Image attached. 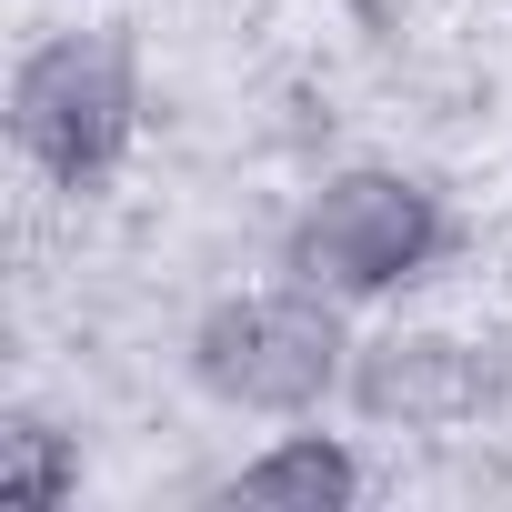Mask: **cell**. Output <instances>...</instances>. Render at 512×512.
I'll use <instances>...</instances> for the list:
<instances>
[{"mask_svg": "<svg viewBox=\"0 0 512 512\" xmlns=\"http://www.w3.org/2000/svg\"><path fill=\"white\" fill-rule=\"evenodd\" d=\"M81 492V442L41 412H11L0 422V502H21V512H61Z\"/></svg>", "mask_w": 512, "mask_h": 512, "instance_id": "obj_6", "label": "cell"}, {"mask_svg": "<svg viewBox=\"0 0 512 512\" xmlns=\"http://www.w3.org/2000/svg\"><path fill=\"white\" fill-rule=\"evenodd\" d=\"M442 251H452L442 191L412 181V171H392V161H352V171H332V181L292 211L282 272L312 282V292H332V302H382V292L422 282Z\"/></svg>", "mask_w": 512, "mask_h": 512, "instance_id": "obj_1", "label": "cell"}, {"mask_svg": "<svg viewBox=\"0 0 512 512\" xmlns=\"http://www.w3.org/2000/svg\"><path fill=\"white\" fill-rule=\"evenodd\" d=\"M342 392L382 432H462V422H482L512 392V352L472 342V332H372L352 352Z\"/></svg>", "mask_w": 512, "mask_h": 512, "instance_id": "obj_4", "label": "cell"}, {"mask_svg": "<svg viewBox=\"0 0 512 512\" xmlns=\"http://www.w3.org/2000/svg\"><path fill=\"white\" fill-rule=\"evenodd\" d=\"M11 141L41 181L101 191L141 141V71L121 31H61L11 71Z\"/></svg>", "mask_w": 512, "mask_h": 512, "instance_id": "obj_3", "label": "cell"}, {"mask_svg": "<svg viewBox=\"0 0 512 512\" xmlns=\"http://www.w3.org/2000/svg\"><path fill=\"white\" fill-rule=\"evenodd\" d=\"M221 502H251V512H352L362 502V452L332 442V432H282L272 452H251Z\"/></svg>", "mask_w": 512, "mask_h": 512, "instance_id": "obj_5", "label": "cell"}, {"mask_svg": "<svg viewBox=\"0 0 512 512\" xmlns=\"http://www.w3.org/2000/svg\"><path fill=\"white\" fill-rule=\"evenodd\" d=\"M352 332H342V302L312 292V282H282V292H231L201 312L191 332V372L211 402L231 412H272V422H302L322 412L342 382H352Z\"/></svg>", "mask_w": 512, "mask_h": 512, "instance_id": "obj_2", "label": "cell"}]
</instances>
